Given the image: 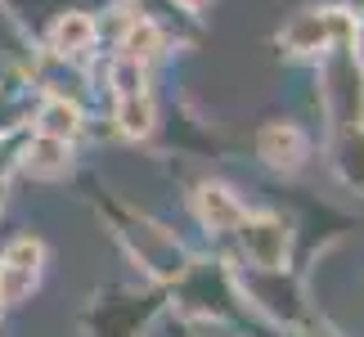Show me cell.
<instances>
[{"instance_id":"1","label":"cell","mask_w":364,"mask_h":337,"mask_svg":"<svg viewBox=\"0 0 364 337\" xmlns=\"http://www.w3.org/2000/svg\"><path fill=\"white\" fill-rule=\"evenodd\" d=\"M32 243H18V247H14L9 252V261H5V270H0V297H5V301H18L23 297V292L27 288H32V279H36V265H32V270H27V257H32Z\"/></svg>"},{"instance_id":"2","label":"cell","mask_w":364,"mask_h":337,"mask_svg":"<svg viewBox=\"0 0 364 337\" xmlns=\"http://www.w3.org/2000/svg\"><path fill=\"white\" fill-rule=\"evenodd\" d=\"M86 36H90V27L81 23V18H73V27H68V23H59V32H54V41H59V46H81Z\"/></svg>"}]
</instances>
